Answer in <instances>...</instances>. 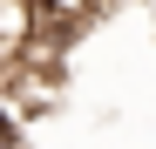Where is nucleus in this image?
Instances as JSON below:
<instances>
[{
  "instance_id": "f257e3e1",
  "label": "nucleus",
  "mask_w": 156,
  "mask_h": 149,
  "mask_svg": "<svg viewBox=\"0 0 156 149\" xmlns=\"http://www.w3.org/2000/svg\"><path fill=\"white\" fill-rule=\"evenodd\" d=\"M102 7H109V0H27L34 34H55V41H68V34H82L88 20H102Z\"/></svg>"
},
{
  "instance_id": "f03ea898",
  "label": "nucleus",
  "mask_w": 156,
  "mask_h": 149,
  "mask_svg": "<svg viewBox=\"0 0 156 149\" xmlns=\"http://www.w3.org/2000/svg\"><path fill=\"white\" fill-rule=\"evenodd\" d=\"M0 149H20V122H14L7 109H0Z\"/></svg>"
}]
</instances>
